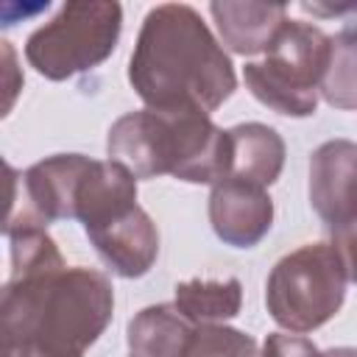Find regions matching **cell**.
Masks as SVG:
<instances>
[{
  "label": "cell",
  "instance_id": "obj_7",
  "mask_svg": "<svg viewBox=\"0 0 357 357\" xmlns=\"http://www.w3.org/2000/svg\"><path fill=\"white\" fill-rule=\"evenodd\" d=\"M310 204L329 234L357 220V142L329 139L312 151Z\"/></svg>",
  "mask_w": 357,
  "mask_h": 357
},
{
  "label": "cell",
  "instance_id": "obj_1",
  "mask_svg": "<svg viewBox=\"0 0 357 357\" xmlns=\"http://www.w3.org/2000/svg\"><path fill=\"white\" fill-rule=\"evenodd\" d=\"M128 81L148 109L165 114L209 117L237 89L229 53L184 3H162L145 14Z\"/></svg>",
  "mask_w": 357,
  "mask_h": 357
},
{
  "label": "cell",
  "instance_id": "obj_8",
  "mask_svg": "<svg viewBox=\"0 0 357 357\" xmlns=\"http://www.w3.org/2000/svg\"><path fill=\"white\" fill-rule=\"evenodd\" d=\"M209 223L234 248H254L273 223V201L265 187L240 178H220L209 192Z\"/></svg>",
  "mask_w": 357,
  "mask_h": 357
},
{
  "label": "cell",
  "instance_id": "obj_2",
  "mask_svg": "<svg viewBox=\"0 0 357 357\" xmlns=\"http://www.w3.org/2000/svg\"><path fill=\"white\" fill-rule=\"evenodd\" d=\"M112 312V282L95 268L8 276L0 296L3 357H84Z\"/></svg>",
  "mask_w": 357,
  "mask_h": 357
},
{
  "label": "cell",
  "instance_id": "obj_14",
  "mask_svg": "<svg viewBox=\"0 0 357 357\" xmlns=\"http://www.w3.org/2000/svg\"><path fill=\"white\" fill-rule=\"evenodd\" d=\"M321 98L332 109H357V25L329 36V61L321 78Z\"/></svg>",
  "mask_w": 357,
  "mask_h": 357
},
{
  "label": "cell",
  "instance_id": "obj_11",
  "mask_svg": "<svg viewBox=\"0 0 357 357\" xmlns=\"http://www.w3.org/2000/svg\"><path fill=\"white\" fill-rule=\"evenodd\" d=\"M231 165L226 178L271 187L284 167V139L265 123H240L229 128Z\"/></svg>",
  "mask_w": 357,
  "mask_h": 357
},
{
  "label": "cell",
  "instance_id": "obj_4",
  "mask_svg": "<svg viewBox=\"0 0 357 357\" xmlns=\"http://www.w3.org/2000/svg\"><path fill=\"white\" fill-rule=\"evenodd\" d=\"M326 61L329 36L312 22L287 20L265 59L243 67V78L262 106L284 117H310L318 109Z\"/></svg>",
  "mask_w": 357,
  "mask_h": 357
},
{
  "label": "cell",
  "instance_id": "obj_10",
  "mask_svg": "<svg viewBox=\"0 0 357 357\" xmlns=\"http://www.w3.org/2000/svg\"><path fill=\"white\" fill-rule=\"evenodd\" d=\"M209 14L218 25L220 42L237 56L268 53L279 28L287 22V6L282 3L215 0L209 3Z\"/></svg>",
  "mask_w": 357,
  "mask_h": 357
},
{
  "label": "cell",
  "instance_id": "obj_19",
  "mask_svg": "<svg viewBox=\"0 0 357 357\" xmlns=\"http://www.w3.org/2000/svg\"><path fill=\"white\" fill-rule=\"evenodd\" d=\"M131 357H134V354H131Z\"/></svg>",
  "mask_w": 357,
  "mask_h": 357
},
{
  "label": "cell",
  "instance_id": "obj_12",
  "mask_svg": "<svg viewBox=\"0 0 357 357\" xmlns=\"http://www.w3.org/2000/svg\"><path fill=\"white\" fill-rule=\"evenodd\" d=\"M192 332L195 326L176 310V304H153L128 321L126 340L134 357H181Z\"/></svg>",
  "mask_w": 357,
  "mask_h": 357
},
{
  "label": "cell",
  "instance_id": "obj_5",
  "mask_svg": "<svg viewBox=\"0 0 357 357\" xmlns=\"http://www.w3.org/2000/svg\"><path fill=\"white\" fill-rule=\"evenodd\" d=\"M346 268L332 243H307L282 257L265 282L271 318L296 335L324 326L343 307Z\"/></svg>",
  "mask_w": 357,
  "mask_h": 357
},
{
  "label": "cell",
  "instance_id": "obj_17",
  "mask_svg": "<svg viewBox=\"0 0 357 357\" xmlns=\"http://www.w3.org/2000/svg\"><path fill=\"white\" fill-rule=\"evenodd\" d=\"M332 245L343 259L349 282H357V220L349 223L346 229H340L337 234H332Z\"/></svg>",
  "mask_w": 357,
  "mask_h": 357
},
{
  "label": "cell",
  "instance_id": "obj_13",
  "mask_svg": "<svg viewBox=\"0 0 357 357\" xmlns=\"http://www.w3.org/2000/svg\"><path fill=\"white\" fill-rule=\"evenodd\" d=\"M176 310L192 324H223L240 315L243 307V284L240 279L229 276L223 282L212 279H187L176 284Z\"/></svg>",
  "mask_w": 357,
  "mask_h": 357
},
{
  "label": "cell",
  "instance_id": "obj_18",
  "mask_svg": "<svg viewBox=\"0 0 357 357\" xmlns=\"http://www.w3.org/2000/svg\"><path fill=\"white\" fill-rule=\"evenodd\" d=\"M324 357H357V349H351V346H337V349L324 351Z\"/></svg>",
  "mask_w": 357,
  "mask_h": 357
},
{
  "label": "cell",
  "instance_id": "obj_6",
  "mask_svg": "<svg viewBox=\"0 0 357 357\" xmlns=\"http://www.w3.org/2000/svg\"><path fill=\"white\" fill-rule=\"evenodd\" d=\"M123 8L112 0L64 3L25 42L28 64L47 81H67L106 61L120 39Z\"/></svg>",
  "mask_w": 357,
  "mask_h": 357
},
{
  "label": "cell",
  "instance_id": "obj_9",
  "mask_svg": "<svg viewBox=\"0 0 357 357\" xmlns=\"http://www.w3.org/2000/svg\"><path fill=\"white\" fill-rule=\"evenodd\" d=\"M100 259L123 279L145 276L159 257V231L151 215L137 204L109 223L86 231Z\"/></svg>",
  "mask_w": 357,
  "mask_h": 357
},
{
  "label": "cell",
  "instance_id": "obj_15",
  "mask_svg": "<svg viewBox=\"0 0 357 357\" xmlns=\"http://www.w3.org/2000/svg\"><path fill=\"white\" fill-rule=\"evenodd\" d=\"M181 357H259V354L251 335L226 324H204L195 326L192 340Z\"/></svg>",
  "mask_w": 357,
  "mask_h": 357
},
{
  "label": "cell",
  "instance_id": "obj_3",
  "mask_svg": "<svg viewBox=\"0 0 357 357\" xmlns=\"http://www.w3.org/2000/svg\"><path fill=\"white\" fill-rule=\"evenodd\" d=\"M106 153L134 178L173 176L187 184H218L229 176L231 139L206 114L139 109L112 123Z\"/></svg>",
  "mask_w": 357,
  "mask_h": 357
},
{
  "label": "cell",
  "instance_id": "obj_16",
  "mask_svg": "<svg viewBox=\"0 0 357 357\" xmlns=\"http://www.w3.org/2000/svg\"><path fill=\"white\" fill-rule=\"evenodd\" d=\"M262 357H324V351H318V346L301 335L273 332L262 343Z\"/></svg>",
  "mask_w": 357,
  "mask_h": 357
}]
</instances>
